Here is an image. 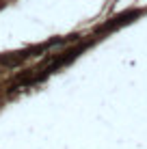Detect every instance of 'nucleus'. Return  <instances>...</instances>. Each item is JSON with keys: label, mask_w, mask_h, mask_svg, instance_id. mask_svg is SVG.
<instances>
[{"label": "nucleus", "mask_w": 147, "mask_h": 149, "mask_svg": "<svg viewBox=\"0 0 147 149\" xmlns=\"http://www.w3.org/2000/svg\"><path fill=\"white\" fill-rule=\"evenodd\" d=\"M139 15V11H128V13H121V15H117V17H113L108 24H104V28L102 30H113V28H119L121 24H128L132 17H136Z\"/></svg>", "instance_id": "nucleus-1"}]
</instances>
